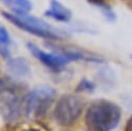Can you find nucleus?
Listing matches in <instances>:
<instances>
[{
	"instance_id": "obj_1",
	"label": "nucleus",
	"mask_w": 132,
	"mask_h": 131,
	"mask_svg": "<svg viewBox=\"0 0 132 131\" xmlns=\"http://www.w3.org/2000/svg\"><path fill=\"white\" fill-rule=\"evenodd\" d=\"M122 111L118 104L99 99L87 108L85 122L90 131H112L121 121Z\"/></svg>"
},
{
	"instance_id": "obj_2",
	"label": "nucleus",
	"mask_w": 132,
	"mask_h": 131,
	"mask_svg": "<svg viewBox=\"0 0 132 131\" xmlns=\"http://www.w3.org/2000/svg\"><path fill=\"white\" fill-rule=\"evenodd\" d=\"M2 15L15 27L37 37L52 40L64 39L68 37V33L66 31L52 26L40 18L28 14V12L2 11Z\"/></svg>"
},
{
	"instance_id": "obj_3",
	"label": "nucleus",
	"mask_w": 132,
	"mask_h": 131,
	"mask_svg": "<svg viewBox=\"0 0 132 131\" xmlns=\"http://www.w3.org/2000/svg\"><path fill=\"white\" fill-rule=\"evenodd\" d=\"M19 85L8 77L0 78V113L6 122L16 121L24 108Z\"/></svg>"
},
{
	"instance_id": "obj_4",
	"label": "nucleus",
	"mask_w": 132,
	"mask_h": 131,
	"mask_svg": "<svg viewBox=\"0 0 132 131\" xmlns=\"http://www.w3.org/2000/svg\"><path fill=\"white\" fill-rule=\"evenodd\" d=\"M57 91L48 85H41L30 91L24 98V111L31 120L43 118L52 106Z\"/></svg>"
},
{
	"instance_id": "obj_5",
	"label": "nucleus",
	"mask_w": 132,
	"mask_h": 131,
	"mask_svg": "<svg viewBox=\"0 0 132 131\" xmlns=\"http://www.w3.org/2000/svg\"><path fill=\"white\" fill-rule=\"evenodd\" d=\"M85 105V99L78 95H63L57 101L54 109V118L56 122L61 126H71L80 117Z\"/></svg>"
},
{
	"instance_id": "obj_6",
	"label": "nucleus",
	"mask_w": 132,
	"mask_h": 131,
	"mask_svg": "<svg viewBox=\"0 0 132 131\" xmlns=\"http://www.w3.org/2000/svg\"><path fill=\"white\" fill-rule=\"evenodd\" d=\"M27 48L30 52V54L33 55L35 59H37L45 67L52 70L59 71L65 68L66 65L69 63V60L65 58L63 55L56 53V52H45L33 42H28Z\"/></svg>"
},
{
	"instance_id": "obj_7",
	"label": "nucleus",
	"mask_w": 132,
	"mask_h": 131,
	"mask_svg": "<svg viewBox=\"0 0 132 131\" xmlns=\"http://www.w3.org/2000/svg\"><path fill=\"white\" fill-rule=\"evenodd\" d=\"M6 71L13 78H26L31 75L30 64L23 57L10 58L6 64Z\"/></svg>"
},
{
	"instance_id": "obj_8",
	"label": "nucleus",
	"mask_w": 132,
	"mask_h": 131,
	"mask_svg": "<svg viewBox=\"0 0 132 131\" xmlns=\"http://www.w3.org/2000/svg\"><path fill=\"white\" fill-rule=\"evenodd\" d=\"M44 15H46L55 21H58V22L67 23L70 21L72 13L60 1L52 0L50 2V7L44 11Z\"/></svg>"
},
{
	"instance_id": "obj_9",
	"label": "nucleus",
	"mask_w": 132,
	"mask_h": 131,
	"mask_svg": "<svg viewBox=\"0 0 132 131\" xmlns=\"http://www.w3.org/2000/svg\"><path fill=\"white\" fill-rule=\"evenodd\" d=\"M4 4L10 7L13 12H28L32 8V4L29 0H0Z\"/></svg>"
},
{
	"instance_id": "obj_10",
	"label": "nucleus",
	"mask_w": 132,
	"mask_h": 131,
	"mask_svg": "<svg viewBox=\"0 0 132 131\" xmlns=\"http://www.w3.org/2000/svg\"><path fill=\"white\" fill-rule=\"evenodd\" d=\"M96 86L93 81L87 79V78H82L78 81L75 90L76 92H87V93H92L95 90Z\"/></svg>"
},
{
	"instance_id": "obj_11",
	"label": "nucleus",
	"mask_w": 132,
	"mask_h": 131,
	"mask_svg": "<svg viewBox=\"0 0 132 131\" xmlns=\"http://www.w3.org/2000/svg\"><path fill=\"white\" fill-rule=\"evenodd\" d=\"M0 43L9 45L11 43V37L7 31V29L0 25Z\"/></svg>"
},
{
	"instance_id": "obj_12",
	"label": "nucleus",
	"mask_w": 132,
	"mask_h": 131,
	"mask_svg": "<svg viewBox=\"0 0 132 131\" xmlns=\"http://www.w3.org/2000/svg\"><path fill=\"white\" fill-rule=\"evenodd\" d=\"M0 55H1L3 58L7 59V60H9V59L11 58V57H10V51H9L7 44H1V43H0Z\"/></svg>"
},
{
	"instance_id": "obj_13",
	"label": "nucleus",
	"mask_w": 132,
	"mask_h": 131,
	"mask_svg": "<svg viewBox=\"0 0 132 131\" xmlns=\"http://www.w3.org/2000/svg\"><path fill=\"white\" fill-rule=\"evenodd\" d=\"M90 3H92V4H94V5H96L97 7H100L101 9H104V8H106V7H108L107 5H106V3H105V1L104 0H88Z\"/></svg>"
},
{
	"instance_id": "obj_14",
	"label": "nucleus",
	"mask_w": 132,
	"mask_h": 131,
	"mask_svg": "<svg viewBox=\"0 0 132 131\" xmlns=\"http://www.w3.org/2000/svg\"><path fill=\"white\" fill-rule=\"evenodd\" d=\"M124 131H132V116L128 119L126 126H125V130Z\"/></svg>"
}]
</instances>
